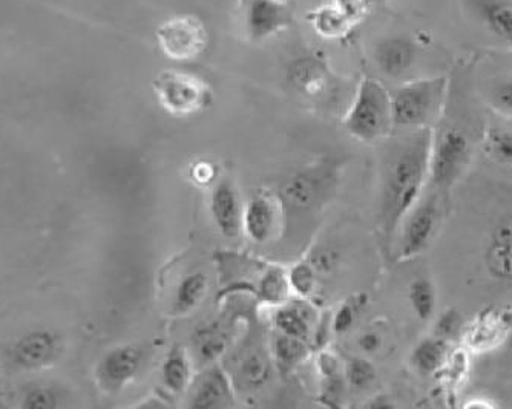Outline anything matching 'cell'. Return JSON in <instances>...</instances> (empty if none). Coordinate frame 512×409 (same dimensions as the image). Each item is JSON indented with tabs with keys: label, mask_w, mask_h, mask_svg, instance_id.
Here are the masks:
<instances>
[{
	"label": "cell",
	"mask_w": 512,
	"mask_h": 409,
	"mask_svg": "<svg viewBox=\"0 0 512 409\" xmlns=\"http://www.w3.org/2000/svg\"><path fill=\"white\" fill-rule=\"evenodd\" d=\"M433 131L411 129L391 144L382 164L379 227L387 243L393 241L405 215L424 194L428 184Z\"/></svg>",
	"instance_id": "1"
},
{
	"label": "cell",
	"mask_w": 512,
	"mask_h": 409,
	"mask_svg": "<svg viewBox=\"0 0 512 409\" xmlns=\"http://www.w3.org/2000/svg\"><path fill=\"white\" fill-rule=\"evenodd\" d=\"M344 128L356 140L375 143L394 128L391 94L379 80L362 79L344 117Z\"/></svg>",
	"instance_id": "2"
},
{
	"label": "cell",
	"mask_w": 512,
	"mask_h": 409,
	"mask_svg": "<svg viewBox=\"0 0 512 409\" xmlns=\"http://www.w3.org/2000/svg\"><path fill=\"white\" fill-rule=\"evenodd\" d=\"M445 77L405 83L391 95L393 123L396 128L427 129L439 118L447 97Z\"/></svg>",
	"instance_id": "3"
},
{
	"label": "cell",
	"mask_w": 512,
	"mask_h": 409,
	"mask_svg": "<svg viewBox=\"0 0 512 409\" xmlns=\"http://www.w3.org/2000/svg\"><path fill=\"white\" fill-rule=\"evenodd\" d=\"M155 99L166 114L189 118L212 103V88L203 77L180 69H165L152 82Z\"/></svg>",
	"instance_id": "4"
},
{
	"label": "cell",
	"mask_w": 512,
	"mask_h": 409,
	"mask_svg": "<svg viewBox=\"0 0 512 409\" xmlns=\"http://www.w3.org/2000/svg\"><path fill=\"white\" fill-rule=\"evenodd\" d=\"M471 152L470 138L460 129L445 128L439 134L433 132L427 187L440 197L448 194L467 169Z\"/></svg>",
	"instance_id": "5"
},
{
	"label": "cell",
	"mask_w": 512,
	"mask_h": 409,
	"mask_svg": "<svg viewBox=\"0 0 512 409\" xmlns=\"http://www.w3.org/2000/svg\"><path fill=\"white\" fill-rule=\"evenodd\" d=\"M158 46L169 60L186 63L198 59L209 45V33L200 17L177 14L158 25Z\"/></svg>",
	"instance_id": "6"
},
{
	"label": "cell",
	"mask_w": 512,
	"mask_h": 409,
	"mask_svg": "<svg viewBox=\"0 0 512 409\" xmlns=\"http://www.w3.org/2000/svg\"><path fill=\"white\" fill-rule=\"evenodd\" d=\"M440 195L424 192L399 227L398 259L408 261L427 250L440 224Z\"/></svg>",
	"instance_id": "7"
},
{
	"label": "cell",
	"mask_w": 512,
	"mask_h": 409,
	"mask_svg": "<svg viewBox=\"0 0 512 409\" xmlns=\"http://www.w3.org/2000/svg\"><path fill=\"white\" fill-rule=\"evenodd\" d=\"M333 180L335 172L329 166L309 167L290 175L281 186L279 198L284 212L293 210L304 213L316 209L333 187Z\"/></svg>",
	"instance_id": "8"
},
{
	"label": "cell",
	"mask_w": 512,
	"mask_h": 409,
	"mask_svg": "<svg viewBox=\"0 0 512 409\" xmlns=\"http://www.w3.org/2000/svg\"><path fill=\"white\" fill-rule=\"evenodd\" d=\"M145 367V351L137 345H120L109 350L96 367L100 390L117 394L131 385Z\"/></svg>",
	"instance_id": "9"
},
{
	"label": "cell",
	"mask_w": 512,
	"mask_h": 409,
	"mask_svg": "<svg viewBox=\"0 0 512 409\" xmlns=\"http://www.w3.org/2000/svg\"><path fill=\"white\" fill-rule=\"evenodd\" d=\"M292 8L286 0H247L244 30L252 42H266L292 23Z\"/></svg>",
	"instance_id": "10"
},
{
	"label": "cell",
	"mask_w": 512,
	"mask_h": 409,
	"mask_svg": "<svg viewBox=\"0 0 512 409\" xmlns=\"http://www.w3.org/2000/svg\"><path fill=\"white\" fill-rule=\"evenodd\" d=\"M284 207L279 198L256 194L244 204L243 233L256 246L270 243L283 226Z\"/></svg>",
	"instance_id": "11"
},
{
	"label": "cell",
	"mask_w": 512,
	"mask_h": 409,
	"mask_svg": "<svg viewBox=\"0 0 512 409\" xmlns=\"http://www.w3.org/2000/svg\"><path fill=\"white\" fill-rule=\"evenodd\" d=\"M209 212L215 227L224 238H238L243 233L244 203L230 178H218L211 187Z\"/></svg>",
	"instance_id": "12"
},
{
	"label": "cell",
	"mask_w": 512,
	"mask_h": 409,
	"mask_svg": "<svg viewBox=\"0 0 512 409\" xmlns=\"http://www.w3.org/2000/svg\"><path fill=\"white\" fill-rule=\"evenodd\" d=\"M191 408H227L234 403L235 387L232 376L221 365H209L189 387Z\"/></svg>",
	"instance_id": "13"
},
{
	"label": "cell",
	"mask_w": 512,
	"mask_h": 409,
	"mask_svg": "<svg viewBox=\"0 0 512 409\" xmlns=\"http://www.w3.org/2000/svg\"><path fill=\"white\" fill-rule=\"evenodd\" d=\"M59 353V339L46 330L31 331L14 344L11 359L17 367L39 370L48 367Z\"/></svg>",
	"instance_id": "14"
},
{
	"label": "cell",
	"mask_w": 512,
	"mask_h": 409,
	"mask_svg": "<svg viewBox=\"0 0 512 409\" xmlns=\"http://www.w3.org/2000/svg\"><path fill=\"white\" fill-rule=\"evenodd\" d=\"M319 318L306 299H289L276 307L273 325L278 333L309 342L315 334Z\"/></svg>",
	"instance_id": "15"
},
{
	"label": "cell",
	"mask_w": 512,
	"mask_h": 409,
	"mask_svg": "<svg viewBox=\"0 0 512 409\" xmlns=\"http://www.w3.org/2000/svg\"><path fill=\"white\" fill-rule=\"evenodd\" d=\"M474 19L512 50V0H467Z\"/></svg>",
	"instance_id": "16"
},
{
	"label": "cell",
	"mask_w": 512,
	"mask_h": 409,
	"mask_svg": "<svg viewBox=\"0 0 512 409\" xmlns=\"http://www.w3.org/2000/svg\"><path fill=\"white\" fill-rule=\"evenodd\" d=\"M416 57V45L408 37H387L375 48L376 65L391 79L405 76L416 63Z\"/></svg>",
	"instance_id": "17"
},
{
	"label": "cell",
	"mask_w": 512,
	"mask_h": 409,
	"mask_svg": "<svg viewBox=\"0 0 512 409\" xmlns=\"http://www.w3.org/2000/svg\"><path fill=\"white\" fill-rule=\"evenodd\" d=\"M289 82L302 95L318 99L329 89V69L316 57H301L290 65Z\"/></svg>",
	"instance_id": "18"
},
{
	"label": "cell",
	"mask_w": 512,
	"mask_h": 409,
	"mask_svg": "<svg viewBox=\"0 0 512 409\" xmlns=\"http://www.w3.org/2000/svg\"><path fill=\"white\" fill-rule=\"evenodd\" d=\"M485 266L500 281L512 282V216L502 221L486 247Z\"/></svg>",
	"instance_id": "19"
},
{
	"label": "cell",
	"mask_w": 512,
	"mask_h": 409,
	"mask_svg": "<svg viewBox=\"0 0 512 409\" xmlns=\"http://www.w3.org/2000/svg\"><path fill=\"white\" fill-rule=\"evenodd\" d=\"M194 377V362L188 350L174 345L161 364V383L169 394L180 396L189 390Z\"/></svg>",
	"instance_id": "20"
},
{
	"label": "cell",
	"mask_w": 512,
	"mask_h": 409,
	"mask_svg": "<svg viewBox=\"0 0 512 409\" xmlns=\"http://www.w3.org/2000/svg\"><path fill=\"white\" fill-rule=\"evenodd\" d=\"M450 357L451 342L439 338L436 334H431L430 338L422 339L414 347L410 360L417 373L433 376V374L444 371Z\"/></svg>",
	"instance_id": "21"
},
{
	"label": "cell",
	"mask_w": 512,
	"mask_h": 409,
	"mask_svg": "<svg viewBox=\"0 0 512 409\" xmlns=\"http://www.w3.org/2000/svg\"><path fill=\"white\" fill-rule=\"evenodd\" d=\"M270 347H272L270 351H272L273 365L284 377L301 367L312 354L309 342L283 333L275 334Z\"/></svg>",
	"instance_id": "22"
},
{
	"label": "cell",
	"mask_w": 512,
	"mask_h": 409,
	"mask_svg": "<svg viewBox=\"0 0 512 409\" xmlns=\"http://www.w3.org/2000/svg\"><path fill=\"white\" fill-rule=\"evenodd\" d=\"M272 362L263 351H250L243 357L232 376L234 387L243 391H256L266 387L272 377Z\"/></svg>",
	"instance_id": "23"
},
{
	"label": "cell",
	"mask_w": 512,
	"mask_h": 409,
	"mask_svg": "<svg viewBox=\"0 0 512 409\" xmlns=\"http://www.w3.org/2000/svg\"><path fill=\"white\" fill-rule=\"evenodd\" d=\"M209 290V278L204 272H191L180 279L172 298L171 315L186 316L200 307Z\"/></svg>",
	"instance_id": "24"
},
{
	"label": "cell",
	"mask_w": 512,
	"mask_h": 409,
	"mask_svg": "<svg viewBox=\"0 0 512 409\" xmlns=\"http://www.w3.org/2000/svg\"><path fill=\"white\" fill-rule=\"evenodd\" d=\"M307 19L313 31L325 40L345 39L356 27L355 23L332 2L319 5L315 10L310 11Z\"/></svg>",
	"instance_id": "25"
},
{
	"label": "cell",
	"mask_w": 512,
	"mask_h": 409,
	"mask_svg": "<svg viewBox=\"0 0 512 409\" xmlns=\"http://www.w3.org/2000/svg\"><path fill=\"white\" fill-rule=\"evenodd\" d=\"M512 319H509V313L505 311H486L485 315L477 319L476 324L471 327L470 336L471 345L474 348L494 347L497 342L505 338L508 331L511 330Z\"/></svg>",
	"instance_id": "26"
},
{
	"label": "cell",
	"mask_w": 512,
	"mask_h": 409,
	"mask_svg": "<svg viewBox=\"0 0 512 409\" xmlns=\"http://www.w3.org/2000/svg\"><path fill=\"white\" fill-rule=\"evenodd\" d=\"M408 301L411 310L419 321L430 322L436 313L437 295L433 281L417 278L408 287Z\"/></svg>",
	"instance_id": "27"
},
{
	"label": "cell",
	"mask_w": 512,
	"mask_h": 409,
	"mask_svg": "<svg viewBox=\"0 0 512 409\" xmlns=\"http://www.w3.org/2000/svg\"><path fill=\"white\" fill-rule=\"evenodd\" d=\"M195 351L203 364H215L227 350L226 334L217 325L200 328L194 336Z\"/></svg>",
	"instance_id": "28"
},
{
	"label": "cell",
	"mask_w": 512,
	"mask_h": 409,
	"mask_svg": "<svg viewBox=\"0 0 512 409\" xmlns=\"http://www.w3.org/2000/svg\"><path fill=\"white\" fill-rule=\"evenodd\" d=\"M287 281H289L293 298L309 301L318 292V272L310 261H299L293 264L287 270Z\"/></svg>",
	"instance_id": "29"
},
{
	"label": "cell",
	"mask_w": 512,
	"mask_h": 409,
	"mask_svg": "<svg viewBox=\"0 0 512 409\" xmlns=\"http://www.w3.org/2000/svg\"><path fill=\"white\" fill-rule=\"evenodd\" d=\"M483 151L491 160L512 166V129L491 126L483 135Z\"/></svg>",
	"instance_id": "30"
},
{
	"label": "cell",
	"mask_w": 512,
	"mask_h": 409,
	"mask_svg": "<svg viewBox=\"0 0 512 409\" xmlns=\"http://www.w3.org/2000/svg\"><path fill=\"white\" fill-rule=\"evenodd\" d=\"M367 304V296H353L339 305L335 315L332 316V331L336 336H344L355 328L356 322L359 321L362 310Z\"/></svg>",
	"instance_id": "31"
},
{
	"label": "cell",
	"mask_w": 512,
	"mask_h": 409,
	"mask_svg": "<svg viewBox=\"0 0 512 409\" xmlns=\"http://www.w3.org/2000/svg\"><path fill=\"white\" fill-rule=\"evenodd\" d=\"M344 379L348 387L356 391H365L378 379L375 365L364 357L348 360L344 367Z\"/></svg>",
	"instance_id": "32"
},
{
	"label": "cell",
	"mask_w": 512,
	"mask_h": 409,
	"mask_svg": "<svg viewBox=\"0 0 512 409\" xmlns=\"http://www.w3.org/2000/svg\"><path fill=\"white\" fill-rule=\"evenodd\" d=\"M463 328H465V324H463L459 311L450 308V310L444 311V315L437 319L433 334L445 339V341L453 342L454 339L459 338L460 334H462Z\"/></svg>",
	"instance_id": "33"
},
{
	"label": "cell",
	"mask_w": 512,
	"mask_h": 409,
	"mask_svg": "<svg viewBox=\"0 0 512 409\" xmlns=\"http://www.w3.org/2000/svg\"><path fill=\"white\" fill-rule=\"evenodd\" d=\"M339 259H341V255H339L338 250L330 249V247H321V249L315 250L310 255L309 261L315 267L318 275L319 273L321 275H329L338 267Z\"/></svg>",
	"instance_id": "34"
},
{
	"label": "cell",
	"mask_w": 512,
	"mask_h": 409,
	"mask_svg": "<svg viewBox=\"0 0 512 409\" xmlns=\"http://www.w3.org/2000/svg\"><path fill=\"white\" fill-rule=\"evenodd\" d=\"M189 177L192 178L197 186L201 187H212L215 181L220 178V171L214 163L207 160H200L197 163L192 164L191 171H189Z\"/></svg>",
	"instance_id": "35"
},
{
	"label": "cell",
	"mask_w": 512,
	"mask_h": 409,
	"mask_svg": "<svg viewBox=\"0 0 512 409\" xmlns=\"http://www.w3.org/2000/svg\"><path fill=\"white\" fill-rule=\"evenodd\" d=\"M335 4L348 19L352 20L358 27L359 23L367 17L368 14V0H330Z\"/></svg>",
	"instance_id": "36"
},
{
	"label": "cell",
	"mask_w": 512,
	"mask_h": 409,
	"mask_svg": "<svg viewBox=\"0 0 512 409\" xmlns=\"http://www.w3.org/2000/svg\"><path fill=\"white\" fill-rule=\"evenodd\" d=\"M491 102L500 114L512 117V80L500 83L494 88Z\"/></svg>",
	"instance_id": "37"
},
{
	"label": "cell",
	"mask_w": 512,
	"mask_h": 409,
	"mask_svg": "<svg viewBox=\"0 0 512 409\" xmlns=\"http://www.w3.org/2000/svg\"><path fill=\"white\" fill-rule=\"evenodd\" d=\"M23 405L31 409L54 408L57 405L56 394L51 390H46V388H34L27 394V399H25Z\"/></svg>",
	"instance_id": "38"
},
{
	"label": "cell",
	"mask_w": 512,
	"mask_h": 409,
	"mask_svg": "<svg viewBox=\"0 0 512 409\" xmlns=\"http://www.w3.org/2000/svg\"><path fill=\"white\" fill-rule=\"evenodd\" d=\"M358 345L362 353L375 354L381 350L382 336L376 330H367L358 338Z\"/></svg>",
	"instance_id": "39"
},
{
	"label": "cell",
	"mask_w": 512,
	"mask_h": 409,
	"mask_svg": "<svg viewBox=\"0 0 512 409\" xmlns=\"http://www.w3.org/2000/svg\"><path fill=\"white\" fill-rule=\"evenodd\" d=\"M385 399H387L385 396L375 397V400L368 403V406H370V408H391V406H394V403L391 402V400Z\"/></svg>",
	"instance_id": "40"
},
{
	"label": "cell",
	"mask_w": 512,
	"mask_h": 409,
	"mask_svg": "<svg viewBox=\"0 0 512 409\" xmlns=\"http://www.w3.org/2000/svg\"><path fill=\"white\" fill-rule=\"evenodd\" d=\"M465 406H467V408H482V409L494 408L493 403L488 402V400H479V402H477V400H474V399L470 400V402H468V403H465Z\"/></svg>",
	"instance_id": "41"
}]
</instances>
